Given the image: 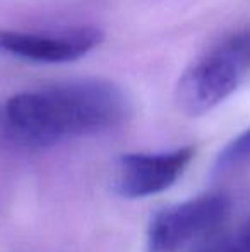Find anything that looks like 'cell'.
I'll return each instance as SVG.
<instances>
[{
	"label": "cell",
	"instance_id": "1",
	"mask_svg": "<svg viewBox=\"0 0 250 252\" xmlns=\"http://www.w3.org/2000/svg\"><path fill=\"white\" fill-rule=\"evenodd\" d=\"M130 115V98L107 79L48 84L12 94L3 105L7 134L31 148L107 132L125 124Z\"/></svg>",
	"mask_w": 250,
	"mask_h": 252
},
{
	"label": "cell",
	"instance_id": "2",
	"mask_svg": "<svg viewBox=\"0 0 250 252\" xmlns=\"http://www.w3.org/2000/svg\"><path fill=\"white\" fill-rule=\"evenodd\" d=\"M250 76V26L221 38L178 77L175 105L189 117L211 112Z\"/></svg>",
	"mask_w": 250,
	"mask_h": 252
},
{
	"label": "cell",
	"instance_id": "3",
	"mask_svg": "<svg viewBox=\"0 0 250 252\" xmlns=\"http://www.w3.org/2000/svg\"><path fill=\"white\" fill-rule=\"evenodd\" d=\"M224 192L200 194L156 211L147 225V252H178L194 240L213 233L230 215Z\"/></svg>",
	"mask_w": 250,
	"mask_h": 252
},
{
	"label": "cell",
	"instance_id": "4",
	"mask_svg": "<svg viewBox=\"0 0 250 252\" xmlns=\"http://www.w3.org/2000/svg\"><path fill=\"white\" fill-rule=\"evenodd\" d=\"M195 156L194 146L161 153H127L115 166L113 190L124 199H144L175 186Z\"/></svg>",
	"mask_w": 250,
	"mask_h": 252
},
{
	"label": "cell",
	"instance_id": "5",
	"mask_svg": "<svg viewBox=\"0 0 250 252\" xmlns=\"http://www.w3.org/2000/svg\"><path fill=\"white\" fill-rule=\"evenodd\" d=\"M94 26L67 28L60 31H19L0 28V50L31 62L65 63L83 59L103 41Z\"/></svg>",
	"mask_w": 250,
	"mask_h": 252
},
{
	"label": "cell",
	"instance_id": "6",
	"mask_svg": "<svg viewBox=\"0 0 250 252\" xmlns=\"http://www.w3.org/2000/svg\"><path fill=\"white\" fill-rule=\"evenodd\" d=\"M250 161V127L240 132L218 153L213 165V175L223 177Z\"/></svg>",
	"mask_w": 250,
	"mask_h": 252
},
{
	"label": "cell",
	"instance_id": "7",
	"mask_svg": "<svg viewBox=\"0 0 250 252\" xmlns=\"http://www.w3.org/2000/svg\"><path fill=\"white\" fill-rule=\"evenodd\" d=\"M199 252H250V218L230 235L211 244Z\"/></svg>",
	"mask_w": 250,
	"mask_h": 252
}]
</instances>
